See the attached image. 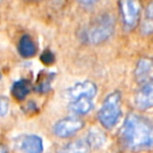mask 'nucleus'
<instances>
[{"label":"nucleus","mask_w":153,"mask_h":153,"mask_svg":"<svg viewBox=\"0 0 153 153\" xmlns=\"http://www.w3.org/2000/svg\"><path fill=\"white\" fill-rule=\"evenodd\" d=\"M84 122L79 117H67L59 120L53 126V133L62 138L69 137L83 128Z\"/></svg>","instance_id":"nucleus-5"},{"label":"nucleus","mask_w":153,"mask_h":153,"mask_svg":"<svg viewBox=\"0 0 153 153\" xmlns=\"http://www.w3.org/2000/svg\"><path fill=\"white\" fill-rule=\"evenodd\" d=\"M17 147L23 153H42V138L35 134H26L17 140Z\"/></svg>","instance_id":"nucleus-8"},{"label":"nucleus","mask_w":153,"mask_h":153,"mask_svg":"<svg viewBox=\"0 0 153 153\" xmlns=\"http://www.w3.org/2000/svg\"><path fill=\"white\" fill-rule=\"evenodd\" d=\"M94 108V103L91 99L88 98H81L76 101H72L69 103L70 111L78 115H84L89 112Z\"/></svg>","instance_id":"nucleus-11"},{"label":"nucleus","mask_w":153,"mask_h":153,"mask_svg":"<svg viewBox=\"0 0 153 153\" xmlns=\"http://www.w3.org/2000/svg\"><path fill=\"white\" fill-rule=\"evenodd\" d=\"M114 32V19L110 14L99 15L83 33V38L90 44H100L112 36Z\"/></svg>","instance_id":"nucleus-2"},{"label":"nucleus","mask_w":153,"mask_h":153,"mask_svg":"<svg viewBox=\"0 0 153 153\" xmlns=\"http://www.w3.org/2000/svg\"><path fill=\"white\" fill-rule=\"evenodd\" d=\"M120 140L125 148L132 151L152 148L153 123L146 117L130 113L120 130Z\"/></svg>","instance_id":"nucleus-1"},{"label":"nucleus","mask_w":153,"mask_h":153,"mask_svg":"<svg viewBox=\"0 0 153 153\" xmlns=\"http://www.w3.org/2000/svg\"><path fill=\"white\" fill-rule=\"evenodd\" d=\"M90 148L83 140H76L68 143L62 148L61 153H89Z\"/></svg>","instance_id":"nucleus-15"},{"label":"nucleus","mask_w":153,"mask_h":153,"mask_svg":"<svg viewBox=\"0 0 153 153\" xmlns=\"http://www.w3.org/2000/svg\"><path fill=\"white\" fill-rule=\"evenodd\" d=\"M134 76L138 84L144 85L153 80V58L145 57L138 60L134 70Z\"/></svg>","instance_id":"nucleus-7"},{"label":"nucleus","mask_w":153,"mask_h":153,"mask_svg":"<svg viewBox=\"0 0 153 153\" xmlns=\"http://www.w3.org/2000/svg\"><path fill=\"white\" fill-rule=\"evenodd\" d=\"M32 89V85L30 82L27 80H18L12 86V94H13L14 98L17 99L19 101H22L28 96Z\"/></svg>","instance_id":"nucleus-13"},{"label":"nucleus","mask_w":153,"mask_h":153,"mask_svg":"<svg viewBox=\"0 0 153 153\" xmlns=\"http://www.w3.org/2000/svg\"><path fill=\"white\" fill-rule=\"evenodd\" d=\"M134 104L138 109L146 110L153 107V80L140 86L134 96Z\"/></svg>","instance_id":"nucleus-9"},{"label":"nucleus","mask_w":153,"mask_h":153,"mask_svg":"<svg viewBox=\"0 0 153 153\" xmlns=\"http://www.w3.org/2000/svg\"><path fill=\"white\" fill-rule=\"evenodd\" d=\"M0 80H1V72H0Z\"/></svg>","instance_id":"nucleus-20"},{"label":"nucleus","mask_w":153,"mask_h":153,"mask_svg":"<svg viewBox=\"0 0 153 153\" xmlns=\"http://www.w3.org/2000/svg\"><path fill=\"white\" fill-rule=\"evenodd\" d=\"M18 51L24 58H30L36 53V45L30 35H23L18 43Z\"/></svg>","instance_id":"nucleus-12"},{"label":"nucleus","mask_w":153,"mask_h":153,"mask_svg":"<svg viewBox=\"0 0 153 153\" xmlns=\"http://www.w3.org/2000/svg\"><path fill=\"white\" fill-rule=\"evenodd\" d=\"M121 115V94L113 91L105 98L98 113V119L103 127L111 129L117 124Z\"/></svg>","instance_id":"nucleus-3"},{"label":"nucleus","mask_w":153,"mask_h":153,"mask_svg":"<svg viewBox=\"0 0 153 153\" xmlns=\"http://www.w3.org/2000/svg\"><path fill=\"white\" fill-rule=\"evenodd\" d=\"M122 20L126 30H131L137 25L140 15V4L137 1L125 0L119 3Z\"/></svg>","instance_id":"nucleus-4"},{"label":"nucleus","mask_w":153,"mask_h":153,"mask_svg":"<svg viewBox=\"0 0 153 153\" xmlns=\"http://www.w3.org/2000/svg\"><path fill=\"white\" fill-rule=\"evenodd\" d=\"M53 79V74H40L37 83V89L39 91H46L51 87V80Z\"/></svg>","instance_id":"nucleus-16"},{"label":"nucleus","mask_w":153,"mask_h":153,"mask_svg":"<svg viewBox=\"0 0 153 153\" xmlns=\"http://www.w3.org/2000/svg\"><path fill=\"white\" fill-rule=\"evenodd\" d=\"M97 91H98V88L94 82L84 81L76 83L74 86L66 89L64 92V96L70 102L81 98H88L92 100V98L97 94Z\"/></svg>","instance_id":"nucleus-6"},{"label":"nucleus","mask_w":153,"mask_h":153,"mask_svg":"<svg viewBox=\"0 0 153 153\" xmlns=\"http://www.w3.org/2000/svg\"><path fill=\"white\" fill-rule=\"evenodd\" d=\"M140 32L144 35H151L153 33V2L147 5L140 24Z\"/></svg>","instance_id":"nucleus-14"},{"label":"nucleus","mask_w":153,"mask_h":153,"mask_svg":"<svg viewBox=\"0 0 153 153\" xmlns=\"http://www.w3.org/2000/svg\"><path fill=\"white\" fill-rule=\"evenodd\" d=\"M85 142L87 143L88 147L90 149L97 150V149H100L104 146V144L106 143V135L100 129L92 128L87 133Z\"/></svg>","instance_id":"nucleus-10"},{"label":"nucleus","mask_w":153,"mask_h":153,"mask_svg":"<svg viewBox=\"0 0 153 153\" xmlns=\"http://www.w3.org/2000/svg\"><path fill=\"white\" fill-rule=\"evenodd\" d=\"M9 100L7 98H4V97H0V117H4L9 112Z\"/></svg>","instance_id":"nucleus-17"},{"label":"nucleus","mask_w":153,"mask_h":153,"mask_svg":"<svg viewBox=\"0 0 153 153\" xmlns=\"http://www.w3.org/2000/svg\"><path fill=\"white\" fill-rule=\"evenodd\" d=\"M41 61L44 64H46V65H48V64L53 63V61H55V56H53V53H51V51L46 49V51H43L42 55H41Z\"/></svg>","instance_id":"nucleus-18"},{"label":"nucleus","mask_w":153,"mask_h":153,"mask_svg":"<svg viewBox=\"0 0 153 153\" xmlns=\"http://www.w3.org/2000/svg\"><path fill=\"white\" fill-rule=\"evenodd\" d=\"M0 153H9V149L5 145L0 144Z\"/></svg>","instance_id":"nucleus-19"}]
</instances>
